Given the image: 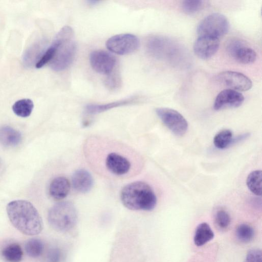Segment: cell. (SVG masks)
I'll return each instance as SVG.
<instances>
[{"mask_svg": "<svg viewBox=\"0 0 262 262\" xmlns=\"http://www.w3.org/2000/svg\"><path fill=\"white\" fill-rule=\"evenodd\" d=\"M6 210L11 224L22 233L35 235L41 232L42 219L30 202L24 200L12 201L7 204Z\"/></svg>", "mask_w": 262, "mask_h": 262, "instance_id": "6da1fadb", "label": "cell"}, {"mask_svg": "<svg viewBox=\"0 0 262 262\" xmlns=\"http://www.w3.org/2000/svg\"><path fill=\"white\" fill-rule=\"evenodd\" d=\"M119 146L107 145L104 149L101 148L100 158L101 166H103L106 173L118 178H124L135 174V161H133V153L130 149H125Z\"/></svg>", "mask_w": 262, "mask_h": 262, "instance_id": "7a4b0ae2", "label": "cell"}, {"mask_svg": "<svg viewBox=\"0 0 262 262\" xmlns=\"http://www.w3.org/2000/svg\"><path fill=\"white\" fill-rule=\"evenodd\" d=\"M123 205L131 210L151 211L157 202V196L152 187L141 181L125 185L120 192Z\"/></svg>", "mask_w": 262, "mask_h": 262, "instance_id": "3957f363", "label": "cell"}, {"mask_svg": "<svg viewBox=\"0 0 262 262\" xmlns=\"http://www.w3.org/2000/svg\"><path fill=\"white\" fill-rule=\"evenodd\" d=\"M53 42L56 51L50 66L55 71H63L71 64L76 53V45L72 28L68 26L62 27Z\"/></svg>", "mask_w": 262, "mask_h": 262, "instance_id": "277c9868", "label": "cell"}, {"mask_svg": "<svg viewBox=\"0 0 262 262\" xmlns=\"http://www.w3.org/2000/svg\"><path fill=\"white\" fill-rule=\"evenodd\" d=\"M48 220L53 229L60 232H68L76 226L78 221V212L71 202H60L50 209Z\"/></svg>", "mask_w": 262, "mask_h": 262, "instance_id": "5b68a950", "label": "cell"}, {"mask_svg": "<svg viewBox=\"0 0 262 262\" xmlns=\"http://www.w3.org/2000/svg\"><path fill=\"white\" fill-rule=\"evenodd\" d=\"M229 23L225 16L219 13L211 14L199 24L197 33L199 36H206L219 38L228 31Z\"/></svg>", "mask_w": 262, "mask_h": 262, "instance_id": "8992f818", "label": "cell"}, {"mask_svg": "<svg viewBox=\"0 0 262 262\" xmlns=\"http://www.w3.org/2000/svg\"><path fill=\"white\" fill-rule=\"evenodd\" d=\"M146 48L152 56L159 59H176L179 57L178 45L172 40L163 36H152L146 42Z\"/></svg>", "mask_w": 262, "mask_h": 262, "instance_id": "52a82bcc", "label": "cell"}, {"mask_svg": "<svg viewBox=\"0 0 262 262\" xmlns=\"http://www.w3.org/2000/svg\"><path fill=\"white\" fill-rule=\"evenodd\" d=\"M156 113L165 125L175 135L182 136L187 132L188 123L178 111L167 107H158Z\"/></svg>", "mask_w": 262, "mask_h": 262, "instance_id": "ba28073f", "label": "cell"}, {"mask_svg": "<svg viewBox=\"0 0 262 262\" xmlns=\"http://www.w3.org/2000/svg\"><path fill=\"white\" fill-rule=\"evenodd\" d=\"M140 40L135 35L123 33L112 36L106 42V47L112 52L118 55H126L137 50Z\"/></svg>", "mask_w": 262, "mask_h": 262, "instance_id": "9c48e42d", "label": "cell"}, {"mask_svg": "<svg viewBox=\"0 0 262 262\" xmlns=\"http://www.w3.org/2000/svg\"><path fill=\"white\" fill-rule=\"evenodd\" d=\"M90 62L94 71L106 76L114 72L116 69L115 57L105 51H93L90 56Z\"/></svg>", "mask_w": 262, "mask_h": 262, "instance_id": "30bf717a", "label": "cell"}, {"mask_svg": "<svg viewBox=\"0 0 262 262\" xmlns=\"http://www.w3.org/2000/svg\"><path fill=\"white\" fill-rule=\"evenodd\" d=\"M218 81L233 90L247 91L252 86L251 79L244 74L232 71H223L217 75Z\"/></svg>", "mask_w": 262, "mask_h": 262, "instance_id": "8fae6325", "label": "cell"}, {"mask_svg": "<svg viewBox=\"0 0 262 262\" xmlns=\"http://www.w3.org/2000/svg\"><path fill=\"white\" fill-rule=\"evenodd\" d=\"M227 51L236 61L242 64H251L256 58L255 51L238 39L230 41L227 46Z\"/></svg>", "mask_w": 262, "mask_h": 262, "instance_id": "7c38bea8", "label": "cell"}, {"mask_svg": "<svg viewBox=\"0 0 262 262\" xmlns=\"http://www.w3.org/2000/svg\"><path fill=\"white\" fill-rule=\"evenodd\" d=\"M244 96L239 92L230 89L224 90L216 96L213 108L216 111L236 108L241 106L244 101Z\"/></svg>", "mask_w": 262, "mask_h": 262, "instance_id": "4fadbf2b", "label": "cell"}, {"mask_svg": "<svg viewBox=\"0 0 262 262\" xmlns=\"http://www.w3.org/2000/svg\"><path fill=\"white\" fill-rule=\"evenodd\" d=\"M220 41L218 38L211 36H199L195 40L193 50L199 58L207 59L213 56L218 50Z\"/></svg>", "mask_w": 262, "mask_h": 262, "instance_id": "5bb4252c", "label": "cell"}, {"mask_svg": "<svg viewBox=\"0 0 262 262\" xmlns=\"http://www.w3.org/2000/svg\"><path fill=\"white\" fill-rule=\"evenodd\" d=\"M71 182L74 189L82 193L90 191L94 183L91 174L83 169L77 170L73 173Z\"/></svg>", "mask_w": 262, "mask_h": 262, "instance_id": "9a60e30c", "label": "cell"}, {"mask_svg": "<svg viewBox=\"0 0 262 262\" xmlns=\"http://www.w3.org/2000/svg\"><path fill=\"white\" fill-rule=\"evenodd\" d=\"M140 99L138 96H134L105 104H90L85 106V111L87 114L95 115L115 107L136 103L140 101Z\"/></svg>", "mask_w": 262, "mask_h": 262, "instance_id": "2e32d148", "label": "cell"}, {"mask_svg": "<svg viewBox=\"0 0 262 262\" xmlns=\"http://www.w3.org/2000/svg\"><path fill=\"white\" fill-rule=\"evenodd\" d=\"M71 184L69 180L63 176L54 178L50 183L49 192L55 200H60L65 198L69 194Z\"/></svg>", "mask_w": 262, "mask_h": 262, "instance_id": "e0dca14e", "label": "cell"}, {"mask_svg": "<svg viewBox=\"0 0 262 262\" xmlns=\"http://www.w3.org/2000/svg\"><path fill=\"white\" fill-rule=\"evenodd\" d=\"M21 140V135L19 131L8 125L0 127V143L3 145L16 146Z\"/></svg>", "mask_w": 262, "mask_h": 262, "instance_id": "ac0fdd59", "label": "cell"}, {"mask_svg": "<svg viewBox=\"0 0 262 262\" xmlns=\"http://www.w3.org/2000/svg\"><path fill=\"white\" fill-rule=\"evenodd\" d=\"M214 237V233L210 226L206 223H202L196 227L193 241L197 246H202Z\"/></svg>", "mask_w": 262, "mask_h": 262, "instance_id": "d6986e66", "label": "cell"}, {"mask_svg": "<svg viewBox=\"0 0 262 262\" xmlns=\"http://www.w3.org/2000/svg\"><path fill=\"white\" fill-rule=\"evenodd\" d=\"M2 255L10 262H19L23 257V252L21 247L16 243L6 245L2 250Z\"/></svg>", "mask_w": 262, "mask_h": 262, "instance_id": "ffe728a7", "label": "cell"}, {"mask_svg": "<svg viewBox=\"0 0 262 262\" xmlns=\"http://www.w3.org/2000/svg\"><path fill=\"white\" fill-rule=\"evenodd\" d=\"M34 108V103L32 100L24 98L16 101L12 105V109L14 113L21 117L29 116Z\"/></svg>", "mask_w": 262, "mask_h": 262, "instance_id": "44dd1931", "label": "cell"}, {"mask_svg": "<svg viewBox=\"0 0 262 262\" xmlns=\"http://www.w3.org/2000/svg\"><path fill=\"white\" fill-rule=\"evenodd\" d=\"M262 172L260 170H256L250 173L247 178V185L250 191L254 194L261 195Z\"/></svg>", "mask_w": 262, "mask_h": 262, "instance_id": "7402d4cb", "label": "cell"}, {"mask_svg": "<svg viewBox=\"0 0 262 262\" xmlns=\"http://www.w3.org/2000/svg\"><path fill=\"white\" fill-rule=\"evenodd\" d=\"M233 140L232 132L229 129H223L215 135L213 144L216 148L223 149L232 144Z\"/></svg>", "mask_w": 262, "mask_h": 262, "instance_id": "603a6c76", "label": "cell"}, {"mask_svg": "<svg viewBox=\"0 0 262 262\" xmlns=\"http://www.w3.org/2000/svg\"><path fill=\"white\" fill-rule=\"evenodd\" d=\"M40 45V43L33 44L24 53V62L27 66L35 64L44 52L41 51Z\"/></svg>", "mask_w": 262, "mask_h": 262, "instance_id": "cb8c5ba5", "label": "cell"}, {"mask_svg": "<svg viewBox=\"0 0 262 262\" xmlns=\"http://www.w3.org/2000/svg\"><path fill=\"white\" fill-rule=\"evenodd\" d=\"M27 254L31 257L36 258L42 253L43 245L39 239L33 238L28 239L25 246Z\"/></svg>", "mask_w": 262, "mask_h": 262, "instance_id": "d4e9b609", "label": "cell"}, {"mask_svg": "<svg viewBox=\"0 0 262 262\" xmlns=\"http://www.w3.org/2000/svg\"><path fill=\"white\" fill-rule=\"evenodd\" d=\"M253 228L246 224L239 225L236 229L235 235L237 239L244 243L250 242L254 236Z\"/></svg>", "mask_w": 262, "mask_h": 262, "instance_id": "484cf974", "label": "cell"}, {"mask_svg": "<svg viewBox=\"0 0 262 262\" xmlns=\"http://www.w3.org/2000/svg\"><path fill=\"white\" fill-rule=\"evenodd\" d=\"M56 51V46L54 43H52L46 49L38 60L35 64V67L37 69H40L48 63H50L53 58Z\"/></svg>", "mask_w": 262, "mask_h": 262, "instance_id": "4316f807", "label": "cell"}, {"mask_svg": "<svg viewBox=\"0 0 262 262\" xmlns=\"http://www.w3.org/2000/svg\"><path fill=\"white\" fill-rule=\"evenodd\" d=\"M214 221L216 225L220 229L225 230L230 225L231 219L226 211L220 210L215 214Z\"/></svg>", "mask_w": 262, "mask_h": 262, "instance_id": "83f0119b", "label": "cell"}, {"mask_svg": "<svg viewBox=\"0 0 262 262\" xmlns=\"http://www.w3.org/2000/svg\"><path fill=\"white\" fill-rule=\"evenodd\" d=\"M202 1H184L182 4V8L185 13L192 14L200 11L204 6Z\"/></svg>", "mask_w": 262, "mask_h": 262, "instance_id": "f1b7e54d", "label": "cell"}, {"mask_svg": "<svg viewBox=\"0 0 262 262\" xmlns=\"http://www.w3.org/2000/svg\"><path fill=\"white\" fill-rule=\"evenodd\" d=\"M105 85L110 90H115L120 86L121 78L115 71L106 76L104 80Z\"/></svg>", "mask_w": 262, "mask_h": 262, "instance_id": "f546056e", "label": "cell"}, {"mask_svg": "<svg viewBox=\"0 0 262 262\" xmlns=\"http://www.w3.org/2000/svg\"><path fill=\"white\" fill-rule=\"evenodd\" d=\"M244 262H262L261 251L258 249L250 250Z\"/></svg>", "mask_w": 262, "mask_h": 262, "instance_id": "4dcf8cb0", "label": "cell"}, {"mask_svg": "<svg viewBox=\"0 0 262 262\" xmlns=\"http://www.w3.org/2000/svg\"><path fill=\"white\" fill-rule=\"evenodd\" d=\"M47 258L48 262H60L61 253L58 249H52L49 251Z\"/></svg>", "mask_w": 262, "mask_h": 262, "instance_id": "1f68e13d", "label": "cell"}, {"mask_svg": "<svg viewBox=\"0 0 262 262\" xmlns=\"http://www.w3.org/2000/svg\"><path fill=\"white\" fill-rule=\"evenodd\" d=\"M99 2V1H93H93L90 0V1H88V3H89V4L91 5H94L97 4Z\"/></svg>", "mask_w": 262, "mask_h": 262, "instance_id": "d6a6232c", "label": "cell"}]
</instances>
